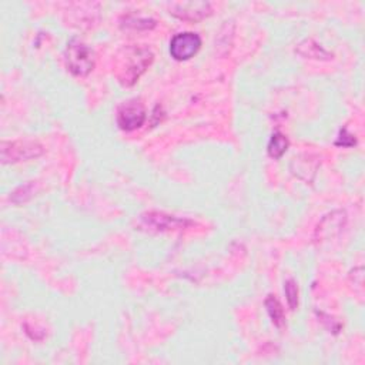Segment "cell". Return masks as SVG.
Listing matches in <instances>:
<instances>
[{
	"instance_id": "6da1fadb",
	"label": "cell",
	"mask_w": 365,
	"mask_h": 365,
	"mask_svg": "<svg viewBox=\"0 0 365 365\" xmlns=\"http://www.w3.org/2000/svg\"><path fill=\"white\" fill-rule=\"evenodd\" d=\"M153 53L145 46H126L116 57L114 74L126 87L133 86L153 63Z\"/></svg>"
},
{
	"instance_id": "7a4b0ae2",
	"label": "cell",
	"mask_w": 365,
	"mask_h": 365,
	"mask_svg": "<svg viewBox=\"0 0 365 365\" xmlns=\"http://www.w3.org/2000/svg\"><path fill=\"white\" fill-rule=\"evenodd\" d=\"M67 70L77 77H86L94 69V52L82 40L73 37L65 50Z\"/></svg>"
},
{
	"instance_id": "3957f363",
	"label": "cell",
	"mask_w": 365,
	"mask_h": 365,
	"mask_svg": "<svg viewBox=\"0 0 365 365\" xmlns=\"http://www.w3.org/2000/svg\"><path fill=\"white\" fill-rule=\"evenodd\" d=\"M43 153V146L33 140L2 141V145H0V160L3 165H14L20 163V161L37 158Z\"/></svg>"
},
{
	"instance_id": "277c9868",
	"label": "cell",
	"mask_w": 365,
	"mask_h": 365,
	"mask_svg": "<svg viewBox=\"0 0 365 365\" xmlns=\"http://www.w3.org/2000/svg\"><path fill=\"white\" fill-rule=\"evenodd\" d=\"M193 225L191 220L178 218L176 216H169L166 213L152 211L141 216L140 226L153 231H173V230H185Z\"/></svg>"
},
{
	"instance_id": "5b68a950",
	"label": "cell",
	"mask_w": 365,
	"mask_h": 365,
	"mask_svg": "<svg viewBox=\"0 0 365 365\" xmlns=\"http://www.w3.org/2000/svg\"><path fill=\"white\" fill-rule=\"evenodd\" d=\"M146 110L138 100H129L117 110V125L121 130L133 132L145 125Z\"/></svg>"
},
{
	"instance_id": "8992f818",
	"label": "cell",
	"mask_w": 365,
	"mask_h": 365,
	"mask_svg": "<svg viewBox=\"0 0 365 365\" xmlns=\"http://www.w3.org/2000/svg\"><path fill=\"white\" fill-rule=\"evenodd\" d=\"M201 48V37L194 32L177 33L170 42V54L176 60H189Z\"/></svg>"
},
{
	"instance_id": "52a82bcc",
	"label": "cell",
	"mask_w": 365,
	"mask_h": 365,
	"mask_svg": "<svg viewBox=\"0 0 365 365\" xmlns=\"http://www.w3.org/2000/svg\"><path fill=\"white\" fill-rule=\"evenodd\" d=\"M170 13L187 22H200L213 13L210 2H176L170 6Z\"/></svg>"
},
{
	"instance_id": "ba28073f",
	"label": "cell",
	"mask_w": 365,
	"mask_h": 365,
	"mask_svg": "<svg viewBox=\"0 0 365 365\" xmlns=\"http://www.w3.org/2000/svg\"><path fill=\"white\" fill-rule=\"evenodd\" d=\"M72 16V25L77 28H92L98 20V3H72L69 10Z\"/></svg>"
},
{
	"instance_id": "9c48e42d",
	"label": "cell",
	"mask_w": 365,
	"mask_h": 365,
	"mask_svg": "<svg viewBox=\"0 0 365 365\" xmlns=\"http://www.w3.org/2000/svg\"><path fill=\"white\" fill-rule=\"evenodd\" d=\"M346 220H347L346 214H344L342 211L331 213L318 225L317 231H315V238L317 240L330 238V229H331V236H334V231L340 233L341 229L344 227V222H346Z\"/></svg>"
},
{
	"instance_id": "30bf717a",
	"label": "cell",
	"mask_w": 365,
	"mask_h": 365,
	"mask_svg": "<svg viewBox=\"0 0 365 365\" xmlns=\"http://www.w3.org/2000/svg\"><path fill=\"white\" fill-rule=\"evenodd\" d=\"M297 53L306 57L318 59V60H330L333 59V53L327 52L321 45H318L313 39H306L297 46Z\"/></svg>"
},
{
	"instance_id": "8fae6325",
	"label": "cell",
	"mask_w": 365,
	"mask_h": 365,
	"mask_svg": "<svg viewBox=\"0 0 365 365\" xmlns=\"http://www.w3.org/2000/svg\"><path fill=\"white\" fill-rule=\"evenodd\" d=\"M156 20L152 17H140V16H125L120 20L121 29H133V30H152L156 28Z\"/></svg>"
},
{
	"instance_id": "7c38bea8",
	"label": "cell",
	"mask_w": 365,
	"mask_h": 365,
	"mask_svg": "<svg viewBox=\"0 0 365 365\" xmlns=\"http://www.w3.org/2000/svg\"><path fill=\"white\" fill-rule=\"evenodd\" d=\"M266 309L267 313L277 328H282L286 326V315H284V310L281 307L280 301L274 295H269L266 300Z\"/></svg>"
},
{
	"instance_id": "4fadbf2b",
	"label": "cell",
	"mask_w": 365,
	"mask_h": 365,
	"mask_svg": "<svg viewBox=\"0 0 365 365\" xmlns=\"http://www.w3.org/2000/svg\"><path fill=\"white\" fill-rule=\"evenodd\" d=\"M287 149H289V138L281 133H274L269 141V146H267V152H269L270 157L280 158L284 153L287 152Z\"/></svg>"
},
{
	"instance_id": "5bb4252c",
	"label": "cell",
	"mask_w": 365,
	"mask_h": 365,
	"mask_svg": "<svg viewBox=\"0 0 365 365\" xmlns=\"http://www.w3.org/2000/svg\"><path fill=\"white\" fill-rule=\"evenodd\" d=\"M34 193V185H33V181L28 182V185L25 186H20L19 189H16L12 196H10V200L13 202H16V205H20V202H25L28 201Z\"/></svg>"
},
{
	"instance_id": "9a60e30c",
	"label": "cell",
	"mask_w": 365,
	"mask_h": 365,
	"mask_svg": "<svg viewBox=\"0 0 365 365\" xmlns=\"http://www.w3.org/2000/svg\"><path fill=\"white\" fill-rule=\"evenodd\" d=\"M284 290H286V297H287V301H289V306L291 310H295L297 306H298V287L294 280H289L286 282V287H284Z\"/></svg>"
},
{
	"instance_id": "2e32d148",
	"label": "cell",
	"mask_w": 365,
	"mask_h": 365,
	"mask_svg": "<svg viewBox=\"0 0 365 365\" xmlns=\"http://www.w3.org/2000/svg\"><path fill=\"white\" fill-rule=\"evenodd\" d=\"M337 146H342V147H351L355 145V137L353 134H350L347 132V129H344L340 132V136L335 141Z\"/></svg>"
}]
</instances>
